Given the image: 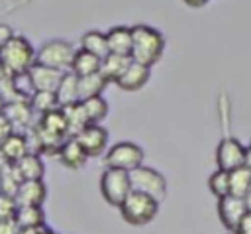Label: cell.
<instances>
[{"label":"cell","instance_id":"cell-24","mask_svg":"<svg viewBox=\"0 0 251 234\" xmlns=\"http://www.w3.org/2000/svg\"><path fill=\"white\" fill-rule=\"evenodd\" d=\"M14 222L18 224L20 230H27V228H37L45 224V212L43 206H18Z\"/></svg>","mask_w":251,"mask_h":234},{"label":"cell","instance_id":"cell-33","mask_svg":"<svg viewBox=\"0 0 251 234\" xmlns=\"http://www.w3.org/2000/svg\"><path fill=\"white\" fill-rule=\"evenodd\" d=\"M20 228L14 220H0V234H18Z\"/></svg>","mask_w":251,"mask_h":234},{"label":"cell","instance_id":"cell-10","mask_svg":"<svg viewBox=\"0 0 251 234\" xmlns=\"http://www.w3.org/2000/svg\"><path fill=\"white\" fill-rule=\"evenodd\" d=\"M75 140L82 146V149L86 151L88 157H96V155H102L106 151L110 136H108V130L104 126H100V124H88Z\"/></svg>","mask_w":251,"mask_h":234},{"label":"cell","instance_id":"cell-34","mask_svg":"<svg viewBox=\"0 0 251 234\" xmlns=\"http://www.w3.org/2000/svg\"><path fill=\"white\" fill-rule=\"evenodd\" d=\"M16 33L12 31V28L8 24H0V45H6Z\"/></svg>","mask_w":251,"mask_h":234},{"label":"cell","instance_id":"cell-3","mask_svg":"<svg viewBox=\"0 0 251 234\" xmlns=\"http://www.w3.org/2000/svg\"><path fill=\"white\" fill-rule=\"evenodd\" d=\"M118 208H120L122 218L127 224H131V226H145V224L153 222V218H157V214H159V201L149 197V195L131 191Z\"/></svg>","mask_w":251,"mask_h":234},{"label":"cell","instance_id":"cell-19","mask_svg":"<svg viewBox=\"0 0 251 234\" xmlns=\"http://www.w3.org/2000/svg\"><path fill=\"white\" fill-rule=\"evenodd\" d=\"M55 96H57V102L61 108L78 102V77L71 71H65L61 77V83L55 90Z\"/></svg>","mask_w":251,"mask_h":234},{"label":"cell","instance_id":"cell-20","mask_svg":"<svg viewBox=\"0 0 251 234\" xmlns=\"http://www.w3.org/2000/svg\"><path fill=\"white\" fill-rule=\"evenodd\" d=\"M22 181H37V179H43V173H45V165H43V159L39 153H33L29 151L27 155H24L18 163H14Z\"/></svg>","mask_w":251,"mask_h":234},{"label":"cell","instance_id":"cell-6","mask_svg":"<svg viewBox=\"0 0 251 234\" xmlns=\"http://www.w3.org/2000/svg\"><path fill=\"white\" fill-rule=\"evenodd\" d=\"M143 157H145L143 147L137 146L135 142H118L106 151L104 163L106 167H114L129 173L143 165Z\"/></svg>","mask_w":251,"mask_h":234},{"label":"cell","instance_id":"cell-37","mask_svg":"<svg viewBox=\"0 0 251 234\" xmlns=\"http://www.w3.org/2000/svg\"><path fill=\"white\" fill-rule=\"evenodd\" d=\"M243 165L251 171V147H249V146L245 147V159H243Z\"/></svg>","mask_w":251,"mask_h":234},{"label":"cell","instance_id":"cell-17","mask_svg":"<svg viewBox=\"0 0 251 234\" xmlns=\"http://www.w3.org/2000/svg\"><path fill=\"white\" fill-rule=\"evenodd\" d=\"M108 51L116 55H129L131 53V28L114 26L106 31Z\"/></svg>","mask_w":251,"mask_h":234},{"label":"cell","instance_id":"cell-43","mask_svg":"<svg viewBox=\"0 0 251 234\" xmlns=\"http://www.w3.org/2000/svg\"><path fill=\"white\" fill-rule=\"evenodd\" d=\"M231 234H237V232H231Z\"/></svg>","mask_w":251,"mask_h":234},{"label":"cell","instance_id":"cell-35","mask_svg":"<svg viewBox=\"0 0 251 234\" xmlns=\"http://www.w3.org/2000/svg\"><path fill=\"white\" fill-rule=\"evenodd\" d=\"M235 232L237 234H251V212L245 214V218L241 220V224H239V228Z\"/></svg>","mask_w":251,"mask_h":234},{"label":"cell","instance_id":"cell-26","mask_svg":"<svg viewBox=\"0 0 251 234\" xmlns=\"http://www.w3.org/2000/svg\"><path fill=\"white\" fill-rule=\"evenodd\" d=\"M227 173H229V195L245 199L247 193L251 191V171L245 165H241Z\"/></svg>","mask_w":251,"mask_h":234},{"label":"cell","instance_id":"cell-14","mask_svg":"<svg viewBox=\"0 0 251 234\" xmlns=\"http://www.w3.org/2000/svg\"><path fill=\"white\" fill-rule=\"evenodd\" d=\"M149 75H151V69H149V67L131 61L129 67L124 71V75L118 79L116 85H118L122 90H126V92H135V90H139L141 87L147 85Z\"/></svg>","mask_w":251,"mask_h":234},{"label":"cell","instance_id":"cell-18","mask_svg":"<svg viewBox=\"0 0 251 234\" xmlns=\"http://www.w3.org/2000/svg\"><path fill=\"white\" fill-rule=\"evenodd\" d=\"M131 57L129 55H116V53H108L102 63H100V75L108 81V83H118V79L124 75V71L129 67Z\"/></svg>","mask_w":251,"mask_h":234},{"label":"cell","instance_id":"cell-28","mask_svg":"<svg viewBox=\"0 0 251 234\" xmlns=\"http://www.w3.org/2000/svg\"><path fill=\"white\" fill-rule=\"evenodd\" d=\"M22 183V177L16 169V165H2L0 167V193L4 195H10V197H16V191Z\"/></svg>","mask_w":251,"mask_h":234},{"label":"cell","instance_id":"cell-27","mask_svg":"<svg viewBox=\"0 0 251 234\" xmlns=\"http://www.w3.org/2000/svg\"><path fill=\"white\" fill-rule=\"evenodd\" d=\"M27 102H29L33 114H39V116H43V114H47V112H53V110L61 108L59 102H57L55 92H33V94L29 96Z\"/></svg>","mask_w":251,"mask_h":234},{"label":"cell","instance_id":"cell-36","mask_svg":"<svg viewBox=\"0 0 251 234\" xmlns=\"http://www.w3.org/2000/svg\"><path fill=\"white\" fill-rule=\"evenodd\" d=\"M18 234H57V232H53L51 228H47V226L43 224V226H37V228H27V230H20Z\"/></svg>","mask_w":251,"mask_h":234},{"label":"cell","instance_id":"cell-11","mask_svg":"<svg viewBox=\"0 0 251 234\" xmlns=\"http://www.w3.org/2000/svg\"><path fill=\"white\" fill-rule=\"evenodd\" d=\"M31 151L29 147V140H27V134H22V132H14L8 140H4L0 144V167L10 163H18L24 155H27Z\"/></svg>","mask_w":251,"mask_h":234},{"label":"cell","instance_id":"cell-30","mask_svg":"<svg viewBox=\"0 0 251 234\" xmlns=\"http://www.w3.org/2000/svg\"><path fill=\"white\" fill-rule=\"evenodd\" d=\"M208 187H210V191L216 199H222V197L229 195V173L224 171V169L214 171L208 177Z\"/></svg>","mask_w":251,"mask_h":234},{"label":"cell","instance_id":"cell-31","mask_svg":"<svg viewBox=\"0 0 251 234\" xmlns=\"http://www.w3.org/2000/svg\"><path fill=\"white\" fill-rule=\"evenodd\" d=\"M18 210V203L14 197L0 193V220H14Z\"/></svg>","mask_w":251,"mask_h":234},{"label":"cell","instance_id":"cell-13","mask_svg":"<svg viewBox=\"0 0 251 234\" xmlns=\"http://www.w3.org/2000/svg\"><path fill=\"white\" fill-rule=\"evenodd\" d=\"M14 199L18 203V206H43V203L47 199V187H45L43 179L22 181Z\"/></svg>","mask_w":251,"mask_h":234},{"label":"cell","instance_id":"cell-22","mask_svg":"<svg viewBox=\"0 0 251 234\" xmlns=\"http://www.w3.org/2000/svg\"><path fill=\"white\" fill-rule=\"evenodd\" d=\"M100 63L102 59L84 51V49H78L73 57V63H71V73H75L76 77H86V75H94V73H100Z\"/></svg>","mask_w":251,"mask_h":234},{"label":"cell","instance_id":"cell-2","mask_svg":"<svg viewBox=\"0 0 251 234\" xmlns=\"http://www.w3.org/2000/svg\"><path fill=\"white\" fill-rule=\"evenodd\" d=\"M0 61L12 77L25 75L35 65V49L24 35H14L6 45H2Z\"/></svg>","mask_w":251,"mask_h":234},{"label":"cell","instance_id":"cell-29","mask_svg":"<svg viewBox=\"0 0 251 234\" xmlns=\"http://www.w3.org/2000/svg\"><path fill=\"white\" fill-rule=\"evenodd\" d=\"M82 108H84L90 124H100L108 116V102L104 96H94V98L82 100Z\"/></svg>","mask_w":251,"mask_h":234},{"label":"cell","instance_id":"cell-25","mask_svg":"<svg viewBox=\"0 0 251 234\" xmlns=\"http://www.w3.org/2000/svg\"><path fill=\"white\" fill-rule=\"evenodd\" d=\"M80 49L104 59L110 51H108V39H106V33L100 31V29H88L82 37H80Z\"/></svg>","mask_w":251,"mask_h":234},{"label":"cell","instance_id":"cell-8","mask_svg":"<svg viewBox=\"0 0 251 234\" xmlns=\"http://www.w3.org/2000/svg\"><path fill=\"white\" fill-rule=\"evenodd\" d=\"M245 159V146L233 138V136H226L220 140L218 147H216V163L218 169L224 171H231L235 167H241Z\"/></svg>","mask_w":251,"mask_h":234},{"label":"cell","instance_id":"cell-16","mask_svg":"<svg viewBox=\"0 0 251 234\" xmlns=\"http://www.w3.org/2000/svg\"><path fill=\"white\" fill-rule=\"evenodd\" d=\"M4 116L10 120V124L16 128H25V130H31L35 124L33 122V110L29 106L27 100H16V102H8L4 106Z\"/></svg>","mask_w":251,"mask_h":234},{"label":"cell","instance_id":"cell-4","mask_svg":"<svg viewBox=\"0 0 251 234\" xmlns=\"http://www.w3.org/2000/svg\"><path fill=\"white\" fill-rule=\"evenodd\" d=\"M76 49L65 39H49L35 51V63L57 69V71H71V63Z\"/></svg>","mask_w":251,"mask_h":234},{"label":"cell","instance_id":"cell-7","mask_svg":"<svg viewBox=\"0 0 251 234\" xmlns=\"http://www.w3.org/2000/svg\"><path fill=\"white\" fill-rule=\"evenodd\" d=\"M129 181H131V191L149 195L153 199H157L159 203L165 199L167 195V179L161 171L141 165L133 171H129Z\"/></svg>","mask_w":251,"mask_h":234},{"label":"cell","instance_id":"cell-40","mask_svg":"<svg viewBox=\"0 0 251 234\" xmlns=\"http://www.w3.org/2000/svg\"><path fill=\"white\" fill-rule=\"evenodd\" d=\"M245 203H247V208H249V212H251V191L247 193V197H245Z\"/></svg>","mask_w":251,"mask_h":234},{"label":"cell","instance_id":"cell-44","mask_svg":"<svg viewBox=\"0 0 251 234\" xmlns=\"http://www.w3.org/2000/svg\"><path fill=\"white\" fill-rule=\"evenodd\" d=\"M249 147H251V144H249Z\"/></svg>","mask_w":251,"mask_h":234},{"label":"cell","instance_id":"cell-9","mask_svg":"<svg viewBox=\"0 0 251 234\" xmlns=\"http://www.w3.org/2000/svg\"><path fill=\"white\" fill-rule=\"evenodd\" d=\"M247 212H249V208H247L245 199H239L233 195H226V197L218 199V216L229 232H235L239 228V224Z\"/></svg>","mask_w":251,"mask_h":234},{"label":"cell","instance_id":"cell-42","mask_svg":"<svg viewBox=\"0 0 251 234\" xmlns=\"http://www.w3.org/2000/svg\"><path fill=\"white\" fill-rule=\"evenodd\" d=\"M0 53H2V45H0Z\"/></svg>","mask_w":251,"mask_h":234},{"label":"cell","instance_id":"cell-41","mask_svg":"<svg viewBox=\"0 0 251 234\" xmlns=\"http://www.w3.org/2000/svg\"><path fill=\"white\" fill-rule=\"evenodd\" d=\"M4 106H6V102H4V98H2V96H0V114H2V112H4Z\"/></svg>","mask_w":251,"mask_h":234},{"label":"cell","instance_id":"cell-39","mask_svg":"<svg viewBox=\"0 0 251 234\" xmlns=\"http://www.w3.org/2000/svg\"><path fill=\"white\" fill-rule=\"evenodd\" d=\"M8 77H12V75L6 71V67H4V65H2V61H0V85H2V83H4Z\"/></svg>","mask_w":251,"mask_h":234},{"label":"cell","instance_id":"cell-38","mask_svg":"<svg viewBox=\"0 0 251 234\" xmlns=\"http://www.w3.org/2000/svg\"><path fill=\"white\" fill-rule=\"evenodd\" d=\"M184 4H188L190 8H200V6H204L208 0H182Z\"/></svg>","mask_w":251,"mask_h":234},{"label":"cell","instance_id":"cell-23","mask_svg":"<svg viewBox=\"0 0 251 234\" xmlns=\"http://www.w3.org/2000/svg\"><path fill=\"white\" fill-rule=\"evenodd\" d=\"M108 81L100 75H86V77H78V102L94 98V96H102V90L106 88Z\"/></svg>","mask_w":251,"mask_h":234},{"label":"cell","instance_id":"cell-21","mask_svg":"<svg viewBox=\"0 0 251 234\" xmlns=\"http://www.w3.org/2000/svg\"><path fill=\"white\" fill-rule=\"evenodd\" d=\"M61 110H63L65 120H67L69 138H76V136L90 124L88 118H86V112H84V108H82V102H75V104L63 106Z\"/></svg>","mask_w":251,"mask_h":234},{"label":"cell","instance_id":"cell-15","mask_svg":"<svg viewBox=\"0 0 251 234\" xmlns=\"http://www.w3.org/2000/svg\"><path fill=\"white\" fill-rule=\"evenodd\" d=\"M57 155H59V161H61L67 169H73V171L82 169L84 163H86V159H88L86 151L82 149V146H80L75 138H67V140L63 142V146L59 147Z\"/></svg>","mask_w":251,"mask_h":234},{"label":"cell","instance_id":"cell-1","mask_svg":"<svg viewBox=\"0 0 251 234\" xmlns=\"http://www.w3.org/2000/svg\"><path fill=\"white\" fill-rule=\"evenodd\" d=\"M165 51V37L159 29L145 26V24H137L131 28V61L145 65V67H153Z\"/></svg>","mask_w":251,"mask_h":234},{"label":"cell","instance_id":"cell-5","mask_svg":"<svg viewBox=\"0 0 251 234\" xmlns=\"http://www.w3.org/2000/svg\"><path fill=\"white\" fill-rule=\"evenodd\" d=\"M100 193L104 201L112 206H120L126 197L131 193V181L129 173L114 167H106L102 177H100Z\"/></svg>","mask_w":251,"mask_h":234},{"label":"cell","instance_id":"cell-12","mask_svg":"<svg viewBox=\"0 0 251 234\" xmlns=\"http://www.w3.org/2000/svg\"><path fill=\"white\" fill-rule=\"evenodd\" d=\"M27 77H29V83H31L35 92H55L59 83H61L63 71H57V69H51V67L35 63L27 71Z\"/></svg>","mask_w":251,"mask_h":234},{"label":"cell","instance_id":"cell-32","mask_svg":"<svg viewBox=\"0 0 251 234\" xmlns=\"http://www.w3.org/2000/svg\"><path fill=\"white\" fill-rule=\"evenodd\" d=\"M16 130H14V126L10 124V120L4 116V112L0 114V144L4 142V140H8L12 134H14Z\"/></svg>","mask_w":251,"mask_h":234}]
</instances>
